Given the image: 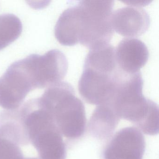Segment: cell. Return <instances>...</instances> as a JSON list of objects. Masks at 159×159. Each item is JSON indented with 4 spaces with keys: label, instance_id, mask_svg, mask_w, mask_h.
<instances>
[{
    "label": "cell",
    "instance_id": "6da1fadb",
    "mask_svg": "<svg viewBox=\"0 0 159 159\" xmlns=\"http://www.w3.org/2000/svg\"><path fill=\"white\" fill-rule=\"evenodd\" d=\"M113 1H81L60 15L55 27L59 43H80L90 50L109 44L113 30L111 16Z\"/></svg>",
    "mask_w": 159,
    "mask_h": 159
},
{
    "label": "cell",
    "instance_id": "7a4b0ae2",
    "mask_svg": "<svg viewBox=\"0 0 159 159\" xmlns=\"http://www.w3.org/2000/svg\"><path fill=\"white\" fill-rule=\"evenodd\" d=\"M125 73L117 65L112 45L109 43L91 49L84 60L79 91L93 101L111 96Z\"/></svg>",
    "mask_w": 159,
    "mask_h": 159
},
{
    "label": "cell",
    "instance_id": "3957f363",
    "mask_svg": "<svg viewBox=\"0 0 159 159\" xmlns=\"http://www.w3.org/2000/svg\"><path fill=\"white\" fill-rule=\"evenodd\" d=\"M35 89L36 84L30 71L22 59L16 61L0 77V106L6 110L16 109Z\"/></svg>",
    "mask_w": 159,
    "mask_h": 159
},
{
    "label": "cell",
    "instance_id": "277c9868",
    "mask_svg": "<svg viewBox=\"0 0 159 159\" xmlns=\"http://www.w3.org/2000/svg\"><path fill=\"white\" fill-rule=\"evenodd\" d=\"M149 16L144 9L128 6L117 9L111 16L113 30L124 37L134 38L141 36L149 27Z\"/></svg>",
    "mask_w": 159,
    "mask_h": 159
},
{
    "label": "cell",
    "instance_id": "5b68a950",
    "mask_svg": "<svg viewBox=\"0 0 159 159\" xmlns=\"http://www.w3.org/2000/svg\"><path fill=\"white\" fill-rule=\"evenodd\" d=\"M117 65L121 70L128 74L139 72L146 64L149 52L146 44L134 38H126L120 42L115 48Z\"/></svg>",
    "mask_w": 159,
    "mask_h": 159
},
{
    "label": "cell",
    "instance_id": "8992f818",
    "mask_svg": "<svg viewBox=\"0 0 159 159\" xmlns=\"http://www.w3.org/2000/svg\"><path fill=\"white\" fill-rule=\"evenodd\" d=\"M22 30V22L16 16L12 14L0 15V50L17 39Z\"/></svg>",
    "mask_w": 159,
    "mask_h": 159
},
{
    "label": "cell",
    "instance_id": "52a82bcc",
    "mask_svg": "<svg viewBox=\"0 0 159 159\" xmlns=\"http://www.w3.org/2000/svg\"><path fill=\"white\" fill-rule=\"evenodd\" d=\"M125 3H127V4H130L131 5H134V6H137V5H144L145 4H148V1H125Z\"/></svg>",
    "mask_w": 159,
    "mask_h": 159
}]
</instances>
